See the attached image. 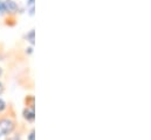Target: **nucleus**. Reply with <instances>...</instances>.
Segmentation results:
<instances>
[{
    "label": "nucleus",
    "instance_id": "nucleus-1",
    "mask_svg": "<svg viewBox=\"0 0 151 140\" xmlns=\"http://www.w3.org/2000/svg\"><path fill=\"white\" fill-rule=\"evenodd\" d=\"M18 121L13 115H2L0 117V139L13 134L18 131Z\"/></svg>",
    "mask_w": 151,
    "mask_h": 140
},
{
    "label": "nucleus",
    "instance_id": "nucleus-2",
    "mask_svg": "<svg viewBox=\"0 0 151 140\" xmlns=\"http://www.w3.org/2000/svg\"><path fill=\"white\" fill-rule=\"evenodd\" d=\"M22 119L27 124H34L35 122V106H25L22 109Z\"/></svg>",
    "mask_w": 151,
    "mask_h": 140
},
{
    "label": "nucleus",
    "instance_id": "nucleus-3",
    "mask_svg": "<svg viewBox=\"0 0 151 140\" xmlns=\"http://www.w3.org/2000/svg\"><path fill=\"white\" fill-rule=\"evenodd\" d=\"M4 7H5V13L8 14H15L19 12V5L14 0H4Z\"/></svg>",
    "mask_w": 151,
    "mask_h": 140
},
{
    "label": "nucleus",
    "instance_id": "nucleus-4",
    "mask_svg": "<svg viewBox=\"0 0 151 140\" xmlns=\"http://www.w3.org/2000/svg\"><path fill=\"white\" fill-rule=\"evenodd\" d=\"M26 6H27V12L31 17L35 14V0H26Z\"/></svg>",
    "mask_w": 151,
    "mask_h": 140
},
{
    "label": "nucleus",
    "instance_id": "nucleus-5",
    "mask_svg": "<svg viewBox=\"0 0 151 140\" xmlns=\"http://www.w3.org/2000/svg\"><path fill=\"white\" fill-rule=\"evenodd\" d=\"M25 39L31 44V46L33 47L34 46V44H35V30L34 28H32L29 32H27L26 35H25Z\"/></svg>",
    "mask_w": 151,
    "mask_h": 140
},
{
    "label": "nucleus",
    "instance_id": "nucleus-6",
    "mask_svg": "<svg viewBox=\"0 0 151 140\" xmlns=\"http://www.w3.org/2000/svg\"><path fill=\"white\" fill-rule=\"evenodd\" d=\"M8 109V104L4 98H0V115H2Z\"/></svg>",
    "mask_w": 151,
    "mask_h": 140
},
{
    "label": "nucleus",
    "instance_id": "nucleus-7",
    "mask_svg": "<svg viewBox=\"0 0 151 140\" xmlns=\"http://www.w3.org/2000/svg\"><path fill=\"white\" fill-rule=\"evenodd\" d=\"M5 140H22V133H21V132L15 131L13 134H11V136L6 137Z\"/></svg>",
    "mask_w": 151,
    "mask_h": 140
},
{
    "label": "nucleus",
    "instance_id": "nucleus-8",
    "mask_svg": "<svg viewBox=\"0 0 151 140\" xmlns=\"http://www.w3.org/2000/svg\"><path fill=\"white\" fill-rule=\"evenodd\" d=\"M26 106H35V97L34 96H27L25 99Z\"/></svg>",
    "mask_w": 151,
    "mask_h": 140
},
{
    "label": "nucleus",
    "instance_id": "nucleus-9",
    "mask_svg": "<svg viewBox=\"0 0 151 140\" xmlns=\"http://www.w3.org/2000/svg\"><path fill=\"white\" fill-rule=\"evenodd\" d=\"M26 140H35V130L34 128H31L26 133Z\"/></svg>",
    "mask_w": 151,
    "mask_h": 140
},
{
    "label": "nucleus",
    "instance_id": "nucleus-10",
    "mask_svg": "<svg viewBox=\"0 0 151 140\" xmlns=\"http://www.w3.org/2000/svg\"><path fill=\"white\" fill-rule=\"evenodd\" d=\"M5 14V7H4V0H0V17Z\"/></svg>",
    "mask_w": 151,
    "mask_h": 140
},
{
    "label": "nucleus",
    "instance_id": "nucleus-11",
    "mask_svg": "<svg viewBox=\"0 0 151 140\" xmlns=\"http://www.w3.org/2000/svg\"><path fill=\"white\" fill-rule=\"evenodd\" d=\"M4 92H5V85H4V82L0 80V96H1Z\"/></svg>",
    "mask_w": 151,
    "mask_h": 140
},
{
    "label": "nucleus",
    "instance_id": "nucleus-12",
    "mask_svg": "<svg viewBox=\"0 0 151 140\" xmlns=\"http://www.w3.org/2000/svg\"><path fill=\"white\" fill-rule=\"evenodd\" d=\"M26 53H27V54H32V53H33V47L31 46V47L26 48Z\"/></svg>",
    "mask_w": 151,
    "mask_h": 140
},
{
    "label": "nucleus",
    "instance_id": "nucleus-13",
    "mask_svg": "<svg viewBox=\"0 0 151 140\" xmlns=\"http://www.w3.org/2000/svg\"><path fill=\"white\" fill-rule=\"evenodd\" d=\"M2 74H4V70H2V67H0V78L2 77Z\"/></svg>",
    "mask_w": 151,
    "mask_h": 140
}]
</instances>
